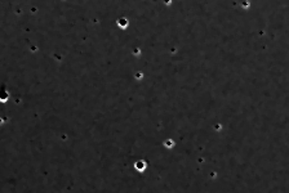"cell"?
I'll use <instances>...</instances> for the list:
<instances>
[{
	"label": "cell",
	"instance_id": "cell-1",
	"mask_svg": "<svg viewBox=\"0 0 289 193\" xmlns=\"http://www.w3.org/2000/svg\"><path fill=\"white\" fill-rule=\"evenodd\" d=\"M9 91H8V89H7V86L5 85H2L0 86V103H5V102H8V99H9Z\"/></svg>",
	"mask_w": 289,
	"mask_h": 193
},
{
	"label": "cell",
	"instance_id": "cell-2",
	"mask_svg": "<svg viewBox=\"0 0 289 193\" xmlns=\"http://www.w3.org/2000/svg\"><path fill=\"white\" fill-rule=\"evenodd\" d=\"M136 167L140 171H142V170L146 167V163H145V162H142V161H141V162H137V163H136Z\"/></svg>",
	"mask_w": 289,
	"mask_h": 193
}]
</instances>
